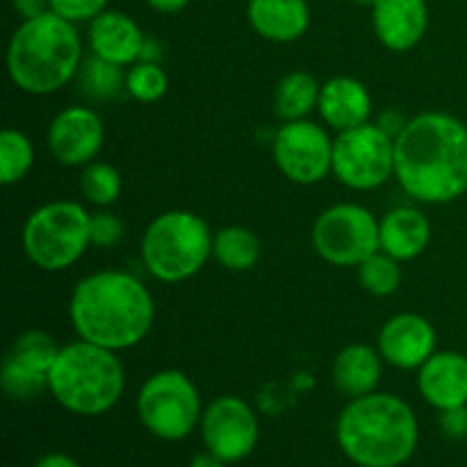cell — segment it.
Wrapping results in <instances>:
<instances>
[{
	"label": "cell",
	"instance_id": "2e32d148",
	"mask_svg": "<svg viewBox=\"0 0 467 467\" xmlns=\"http://www.w3.org/2000/svg\"><path fill=\"white\" fill-rule=\"evenodd\" d=\"M372 27L383 48L392 53L413 50L427 35V0H374Z\"/></svg>",
	"mask_w": 467,
	"mask_h": 467
},
{
	"label": "cell",
	"instance_id": "9c48e42d",
	"mask_svg": "<svg viewBox=\"0 0 467 467\" xmlns=\"http://www.w3.org/2000/svg\"><path fill=\"white\" fill-rule=\"evenodd\" d=\"M333 176L356 192H372L395 178V137L379 123L337 132L333 140Z\"/></svg>",
	"mask_w": 467,
	"mask_h": 467
},
{
	"label": "cell",
	"instance_id": "e575fe53",
	"mask_svg": "<svg viewBox=\"0 0 467 467\" xmlns=\"http://www.w3.org/2000/svg\"><path fill=\"white\" fill-rule=\"evenodd\" d=\"M35 467H80L78 461H73L71 456L59 454V451H53V454H46L36 461Z\"/></svg>",
	"mask_w": 467,
	"mask_h": 467
},
{
	"label": "cell",
	"instance_id": "4fadbf2b",
	"mask_svg": "<svg viewBox=\"0 0 467 467\" xmlns=\"http://www.w3.org/2000/svg\"><path fill=\"white\" fill-rule=\"evenodd\" d=\"M59 345L46 331L21 333L9 347L0 368V386L12 400L26 401L48 390V374Z\"/></svg>",
	"mask_w": 467,
	"mask_h": 467
},
{
	"label": "cell",
	"instance_id": "7a4b0ae2",
	"mask_svg": "<svg viewBox=\"0 0 467 467\" xmlns=\"http://www.w3.org/2000/svg\"><path fill=\"white\" fill-rule=\"evenodd\" d=\"M68 319L80 340L119 354L149 336L155 322V301L135 274L100 269L73 287Z\"/></svg>",
	"mask_w": 467,
	"mask_h": 467
},
{
	"label": "cell",
	"instance_id": "cb8c5ba5",
	"mask_svg": "<svg viewBox=\"0 0 467 467\" xmlns=\"http://www.w3.org/2000/svg\"><path fill=\"white\" fill-rule=\"evenodd\" d=\"M213 258L228 272H249L260 260V240L244 226H226L214 233Z\"/></svg>",
	"mask_w": 467,
	"mask_h": 467
},
{
	"label": "cell",
	"instance_id": "7c38bea8",
	"mask_svg": "<svg viewBox=\"0 0 467 467\" xmlns=\"http://www.w3.org/2000/svg\"><path fill=\"white\" fill-rule=\"evenodd\" d=\"M201 436L205 450L223 463L246 459L258 445L260 427L254 409L235 395L217 397L201 418Z\"/></svg>",
	"mask_w": 467,
	"mask_h": 467
},
{
	"label": "cell",
	"instance_id": "3957f363",
	"mask_svg": "<svg viewBox=\"0 0 467 467\" xmlns=\"http://www.w3.org/2000/svg\"><path fill=\"white\" fill-rule=\"evenodd\" d=\"M337 445L360 467H400L418 447V420L401 397L372 392L342 409L336 424Z\"/></svg>",
	"mask_w": 467,
	"mask_h": 467
},
{
	"label": "cell",
	"instance_id": "8fae6325",
	"mask_svg": "<svg viewBox=\"0 0 467 467\" xmlns=\"http://www.w3.org/2000/svg\"><path fill=\"white\" fill-rule=\"evenodd\" d=\"M278 171L296 185H317L333 173V140L310 119L285 121L272 141Z\"/></svg>",
	"mask_w": 467,
	"mask_h": 467
},
{
	"label": "cell",
	"instance_id": "5bb4252c",
	"mask_svg": "<svg viewBox=\"0 0 467 467\" xmlns=\"http://www.w3.org/2000/svg\"><path fill=\"white\" fill-rule=\"evenodd\" d=\"M105 141L103 119L85 105H71L55 114L46 132V144L64 167H87L94 162Z\"/></svg>",
	"mask_w": 467,
	"mask_h": 467
},
{
	"label": "cell",
	"instance_id": "4316f807",
	"mask_svg": "<svg viewBox=\"0 0 467 467\" xmlns=\"http://www.w3.org/2000/svg\"><path fill=\"white\" fill-rule=\"evenodd\" d=\"M356 274H358V283L363 285V290L374 296L395 295L401 285V278H404L400 260L383 254V251L369 255L363 265L356 267Z\"/></svg>",
	"mask_w": 467,
	"mask_h": 467
},
{
	"label": "cell",
	"instance_id": "ffe728a7",
	"mask_svg": "<svg viewBox=\"0 0 467 467\" xmlns=\"http://www.w3.org/2000/svg\"><path fill=\"white\" fill-rule=\"evenodd\" d=\"M246 21L251 30L274 44H292L310 27L308 0H249Z\"/></svg>",
	"mask_w": 467,
	"mask_h": 467
},
{
	"label": "cell",
	"instance_id": "8992f818",
	"mask_svg": "<svg viewBox=\"0 0 467 467\" xmlns=\"http://www.w3.org/2000/svg\"><path fill=\"white\" fill-rule=\"evenodd\" d=\"M214 233L192 210H167L146 226L141 235V263L162 283H182L213 258Z\"/></svg>",
	"mask_w": 467,
	"mask_h": 467
},
{
	"label": "cell",
	"instance_id": "d590c367",
	"mask_svg": "<svg viewBox=\"0 0 467 467\" xmlns=\"http://www.w3.org/2000/svg\"><path fill=\"white\" fill-rule=\"evenodd\" d=\"M190 467H223V461L217 459L213 451H205V454H196Z\"/></svg>",
	"mask_w": 467,
	"mask_h": 467
},
{
	"label": "cell",
	"instance_id": "30bf717a",
	"mask_svg": "<svg viewBox=\"0 0 467 467\" xmlns=\"http://www.w3.org/2000/svg\"><path fill=\"white\" fill-rule=\"evenodd\" d=\"M313 246L322 260L336 267H358L381 251L379 219L358 203H336L315 219Z\"/></svg>",
	"mask_w": 467,
	"mask_h": 467
},
{
	"label": "cell",
	"instance_id": "ac0fdd59",
	"mask_svg": "<svg viewBox=\"0 0 467 467\" xmlns=\"http://www.w3.org/2000/svg\"><path fill=\"white\" fill-rule=\"evenodd\" d=\"M418 390L438 410L467 406V356L461 351H436L418 369Z\"/></svg>",
	"mask_w": 467,
	"mask_h": 467
},
{
	"label": "cell",
	"instance_id": "603a6c76",
	"mask_svg": "<svg viewBox=\"0 0 467 467\" xmlns=\"http://www.w3.org/2000/svg\"><path fill=\"white\" fill-rule=\"evenodd\" d=\"M322 85L308 71H290L274 89V112L283 121L308 119L317 109Z\"/></svg>",
	"mask_w": 467,
	"mask_h": 467
},
{
	"label": "cell",
	"instance_id": "44dd1931",
	"mask_svg": "<svg viewBox=\"0 0 467 467\" xmlns=\"http://www.w3.org/2000/svg\"><path fill=\"white\" fill-rule=\"evenodd\" d=\"M431 242V223L427 214L413 205H400L379 219V244L383 254L400 263L422 255Z\"/></svg>",
	"mask_w": 467,
	"mask_h": 467
},
{
	"label": "cell",
	"instance_id": "277c9868",
	"mask_svg": "<svg viewBox=\"0 0 467 467\" xmlns=\"http://www.w3.org/2000/svg\"><path fill=\"white\" fill-rule=\"evenodd\" d=\"M82 41L76 23L53 12L23 21L7 46V73L30 96H48L78 78Z\"/></svg>",
	"mask_w": 467,
	"mask_h": 467
},
{
	"label": "cell",
	"instance_id": "d6a6232c",
	"mask_svg": "<svg viewBox=\"0 0 467 467\" xmlns=\"http://www.w3.org/2000/svg\"><path fill=\"white\" fill-rule=\"evenodd\" d=\"M16 14H21L23 21L41 16V14L50 12V0H12Z\"/></svg>",
	"mask_w": 467,
	"mask_h": 467
},
{
	"label": "cell",
	"instance_id": "f546056e",
	"mask_svg": "<svg viewBox=\"0 0 467 467\" xmlns=\"http://www.w3.org/2000/svg\"><path fill=\"white\" fill-rule=\"evenodd\" d=\"M109 0H50V12L68 23H91L108 9Z\"/></svg>",
	"mask_w": 467,
	"mask_h": 467
},
{
	"label": "cell",
	"instance_id": "4dcf8cb0",
	"mask_svg": "<svg viewBox=\"0 0 467 467\" xmlns=\"http://www.w3.org/2000/svg\"><path fill=\"white\" fill-rule=\"evenodd\" d=\"M123 240V222L108 210L91 214V246L112 249Z\"/></svg>",
	"mask_w": 467,
	"mask_h": 467
},
{
	"label": "cell",
	"instance_id": "52a82bcc",
	"mask_svg": "<svg viewBox=\"0 0 467 467\" xmlns=\"http://www.w3.org/2000/svg\"><path fill=\"white\" fill-rule=\"evenodd\" d=\"M91 246V214L76 201H50L30 213L23 226V251L44 272L73 267Z\"/></svg>",
	"mask_w": 467,
	"mask_h": 467
},
{
	"label": "cell",
	"instance_id": "836d02e7",
	"mask_svg": "<svg viewBox=\"0 0 467 467\" xmlns=\"http://www.w3.org/2000/svg\"><path fill=\"white\" fill-rule=\"evenodd\" d=\"M190 3L192 0H146V5H149L153 12H160V14H178L182 12Z\"/></svg>",
	"mask_w": 467,
	"mask_h": 467
},
{
	"label": "cell",
	"instance_id": "6da1fadb",
	"mask_svg": "<svg viewBox=\"0 0 467 467\" xmlns=\"http://www.w3.org/2000/svg\"><path fill=\"white\" fill-rule=\"evenodd\" d=\"M395 178L406 196L445 205L467 192V123L450 112H422L395 137Z\"/></svg>",
	"mask_w": 467,
	"mask_h": 467
},
{
	"label": "cell",
	"instance_id": "d6986e66",
	"mask_svg": "<svg viewBox=\"0 0 467 467\" xmlns=\"http://www.w3.org/2000/svg\"><path fill=\"white\" fill-rule=\"evenodd\" d=\"M317 112L322 121L337 132L358 128L369 123L372 117V94L358 78L336 76L322 85Z\"/></svg>",
	"mask_w": 467,
	"mask_h": 467
},
{
	"label": "cell",
	"instance_id": "d4e9b609",
	"mask_svg": "<svg viewBox=\"0 0 467 467\" xmlns=\"http://www.w3.org/2000/svg\"><path fill=\"white\" fill-rule=\"evenodd\" d=\"M126 67L108 62L91 53L82 59L80 71H78V85L82 94L91 100H109L117 99L121 91H126Z\"/></svg>",
	"mask_w": 467,
	"mask_h": 467
},
{
	"label": "cell",
	"instance_id": "83f0119b",
	"mask_svg": "<svg viewBox=\"0 0 467 467\" xmlns=\"http://www.w3.org/2000/svg\"><path fill=\"white\" fill-rule=\"evenodd\" d=\"M123 181L121 173L108 162H89L82 167L80 176V192L91 205L96 208H108V205L117 203L121 196Z\"/></svg>",
	"mask_w": 467,
	"mask_h": 467
},
{
	"label": "cell",
	"instance_id": "1f68e13d",
	"mask_svg": "<svg viewBox=\"0 0 467 467\" xmlns=\"http://www.w3.org/2000/svg\"><path fill=\"white\" fill-rule=\"evenodd\" d=\"M441 427L454 441H463L467 438V406L459 409L441 410Z\"/></svg>",
	"mask_w": 467,
	"mask_h": 467
},
{
	"label": "cell",
	"instance_id": "f1b7e54d",
	"mask_svg": "<svg viewBox=\"0 0 467 467\" xmlns=\"http://www.w3.org/2000/svg\"><path fill=\"white\" fill-rule=\"evenodd\" d=\"M169 89V78L160 62H140L132 64L126 71V91L137 103H158Z\"/></svg>",
	"mask_w": 467,
	"mask_h": 467
},
{
	"label": "cell",
	"instance_id": "5b68a950",
	"mask_svg": "<svg viewBox=\"0 0 467 467\" xmlns=\"http://www.w3.org/2000/svg\"><path fill=\"white\" fill-rule=\"evenodd\" d=\"M126 386V372L117 351L91 345L78 337L59 347L48 374V392L62 409L94 418L119 404Z\"/></svg>",
	"mask_w": 467,
	"mask_h": 467
},
{
	"label": "cell",
	"instance_id": "e0dca14e",
	"mask_svg": "<svg viewBox=\"0 0 467 467\" xmlns=\"http://www.w3.org/2000/svg\"><path fill=\"white\" fill-rule=\"evenodd\" d=\"M87 39H89V48L94 55L119 64V67H132L141 59L149 36H144L140 23L128 16L126 12L105 9L100 16L89 23Z\"/></svg>",
	"mask_w": 467,
	"mask_h": 467
},
{
	"label": "cell",
	"instance_id": "7402d4cb",
	"mask_svg": "<svg viewBox=\"0 0 467 467\" xmlns=\"http://www.w3.org/2000/svg\"><path fill=\"white\" fill-rule=\"evenodd\" d=\"M381 372L383 358L379 349L363 342L347 345L333 360V383L349 400L377 392Z\"/></svg>",
	"mask_w": 467,
	"mask_h": 467
},
{
	"label": "cell",
	"instance_id": "484cf974",
	"mask_svg": "<svg viewBox=\"0 0 467 467\" xmlns=\"http://www.w3.org/2000/svg\"><path fill=\"white\" fill-rule=\"evenodd\" d=\"M35 164V144L26 132L5 128L0 132V182L5 187L16 185L27 176Z\"/></svg>",
	"mask_w": 467,
	"mask_h": 467
},
{
	"label": "cell",
	"instance_id": "ba28073f",
	"mask_svg": "<svg viewBox=\"0 0 467 467\" xmlns=\"http://www.w3.org/2000/svg\"><path fill=\"white\" fill-rule=\"evenodd\" d=\"M137 415L160 441H182L203 418L201 395L185 372L162 369L141 383L137 392Z\"/></svg>",
	"mask_w": 467,
	"mask_h": 467
},
{
	"label": "cell",
	"instance_id": "9a60e30c",
	"mask_svg": "<svg viewBox=\"0 0 467 467\" xmlns=\"http://www.w3.org/2000/svg\"><path fill=\"white\" fill-rule=\"evenodd\" d=\"M438 333L427 317L418 313H400L379 331L377 349L383 363L397 369H420L436 354Z\"/></svg>",
	"mask_w": 467,
	"mask_h": 467
}]
</instances>
